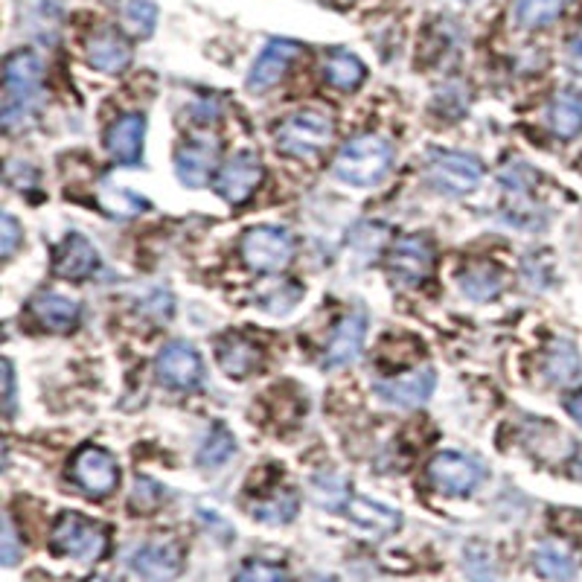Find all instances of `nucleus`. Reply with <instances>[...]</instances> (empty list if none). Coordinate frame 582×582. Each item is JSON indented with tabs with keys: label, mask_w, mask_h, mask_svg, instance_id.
<instances>
[{
	"label": "nucleus",
	"mask_w": 582,
	"mask_h": 582,
	"mask_svg": "<svg viewBox=\"0 0 582 582\" xmlns=\"http://www.w3.org/2000/svg\"><path fill=\"white\" fill-rule=\"evenodd\" d=\"M41 103V62L30 50H18L7 59V88H3V128L12 131L30 120Z\"/></svg>",
	"instance_id": "f257e3e1"
},
{
	"label": "nucleus",
	"mask_w": 582,
	"mask_h": 582,
	"mask_svg": "<svg viewBox=\"0 0 582 582\" xmlns=\"http://www.w3.org/2000/svg\"><path fill=\"white\" fill-rule=\"evenodd\" d=\"M393 163V146L379 135H361L343 146L336 158V176L352 187H370L382 181Z\"/></svg>",
	"instance_id": "f03ea898"
},
{
	"label": "nucleus",
	"mask_w": 582,
	"mask_h": 582,
	"mask_svg": "<svg viewBox=\"0 0 582 582\" xmlns=\"http://www.w3.org/2000/svg\"><path fill=\"white\" fill-rule=\"evenodd\" d=\"M336 137V120L324 108H304L279 123L277 146L292 158H318Z\"/></svg>",
	"instance_id": "7ed1b4c3"
},
{
	"label": "nucleus",
	"mask_w": 582,
	"mask_h": 582,
	"mask_svg": "<svg viewBox=\"0 0 582 582\" xmlns=\"http://www.w3.org/2000/svg\"><path fill=\"white\" fill-rule=\"evenodd\" d=\"M50 544H53V551L64 553V557L96 562V559H103L105 548H108V536L96 521L85 519L80 512H64L50 533Z\"/></svg>",
	"instance_id": "20e7f679"
},
{
	"label": "nucleus",
	"mask_w": 582,
	"mask_h": 582,
	"mask_svg": "<svg viewBox=\"0 0 582 582\" xmlns=\"http://www.w3.org/2000/svg\"><path fill=\"white\" fill-rule=\"evenodd\" d=\"M295 256V242L283 227H254L242 236V260L260 274L283 272Z\"/></svg>",
	"instance_id": "39448f33"
},
{
	"label": "nucleus",
	"mask_w": 582,
	"mask_h": 582,
	"mask_svg": "<svg viewBox=\"0 0 582 582\" xmlns=\"http://www.w3.org/2000/svg\"><path fill=\"white\" fill-rule=\"evenodd\" d=\"M71 478L91 498H105V495H112L117 489L120 466H117V461L105 448L85 446L73 455Z\"/></svg>",
	"instance_id": "423d86ee"
},
{
	"label": "nucleus",
	"mask_w": 582,
	"mask_h": 582,
	"mask_svg": "<svg viewBox=\"0 0 582 582\" xmlns=\"http://www.w3.org/2000/svg\"><path fill=\"white\" fill-rule=\"evenodd\" d=\"M484 167L478 158L463 152H437L428 163L431 184L448 195H466L480 184Z\"/></svg>",
	"instance_id": "0eeeda50"
},
{
	"label": "nucleus",
	"mask_w": 582,
	"mask_h": 582,
	"mask_svg": "<svg viewBox=\"0 0 582 582\" xmlns=\"http://www.w3.org/2000/svg\"><path fill=\"white\" fill-rule=\"evenodd\" d=\"M304 53V47L297 41L288 39H274L268 47L256 56L254 67L247 73V91L251 94H265L272 91L283 76L288 73V67L295 64V59Z\"/></svg>",
	"instance_id": "6e6552de"
},
{
	"label": "nucleus",
	"mask_w": 582,
	"mask_h": 582,
	"mask_svg": "<svg viewBox=\"0 0 582 582\" xmlns=\"http://www.w3.org/2000/svg\"><path fill=\"white\" fill-rule=\"evenodd\" d=\"M428 480L446 495H469L480 484V466L457 452H440L428 463Z\"/></svg>",
	"instance_id": "1a4fd4ad"
},
{
	"label": "nucleus",
	"mask_w": 582,
	"mask_h": 582,
	"mask_svg": "<svg viewBox=\"0 0 582 582\" xmlns=\"http://www.w3.org/2000/svg\"><path fill=\"white\" fill-rule=\"evenodd\" d=\"M434 268V247L423 236H402L391 247V272L405 286H420Z\"/></svg>",
	"instance_id": "9d476101"
},
{
	"label": "nucleus",
	"mask_w": 582,
	"mask_h": 582,
	"mask_svg": "<svg viewBox=\"0 0 582 582\" xmlns=\"http://www.w3.org/2000/svg\"><path fill=\"white\" fill-rule=\"evenodd\" d=\"M201 356L195 352V347L184 341L167 343L158 356V379L176 391H190L201 382Z\"/></svg>",
	"instance_id": "9b49d317"
},
{
	"label": "nucleus",
	"mask_w": 582,
	"mask_h": 582,
	"mask_svg": "<svg viewBox=\"0 0 582 582\" xmlns=\"http://www.w3.org/2000/svg\"><path fill=\"white\" fill-rule=\"evenodd\" d=\"M263 181V163L251 152H242L231 158L215 176V192L222 195L227 204H242L254 195V190Z\"/></svg>",
	"instance_id": "f8f14e48"
},
{
	"label": "nucleus",
	"mask_w": 582,
	"mask_h": 582,
	"mask_svg": "<svg viewBox=\"0 0 582 582\" xmlns=\"http://www.w3.org/2000/svg\"><path fill=\"white\" fill-rule=\"evenodd\" d=\"M434 382L437 375L431 368L411 370L405 375H393V379H382L375 382V393L382 402L396 408H420L428 402V396L434 393Z\"/></svg>",
	"instance_id": "ddd939ff"
},
{
	"label": "nucleus",
	"mask_w": 582,
	"mask_h": 582,
	"mask_svg": "<svg viewBox=\"0 0 582 582\" xmlns=\"http://www.w3.org/2000/svg\"><path fill=\"white\" fill-rule=\"evenodd\" d=\"M128 565L135 568V574L144 576L146 582H172L181 574L184 557L176 542H149L131 553Z\"/></svg>",
	"instance_id": "4468645a"
},
{
	"label": "nucleus",
	"mask_w": 582,
	"mask_h": 582,
	"mask_svg": "<svg viewBox=\"0 0 582 582\" xmlns=\"http://www.w3.org/2000/svg\"><path fill=\"white\" fill-rule=\"evenodd\" d=\"M364 336H368V320L364 315H347L336 327L327 347V368H343L350 361L359 359L361 347H364Z\"/></svg>",
	"instance_id": "2eb2a0df"
},
{
	"label": "nucleus",
	"mask_w": 582,
	"mask_h": 582,
	"mask_svg": "<svg viewBox=\"0 0 582 582\" xmlns=\"http://www.w3.org/2000/svg\"><path fill=\"white\" fill-rule=\"evenodd\" d=\"M219 144L215 140H192V144L181 146V152L176 158V172L181 178V184L187 187H201L208 184L210 172L215 167V158H219Z\"/></svg>",
	"instance_id": "dca6fc26"
},
{
	"label": "nucleus",
	"mask_w": 582,
	"mask_h": 582,
	"mask_svg": "<svg viewBox=\"0 0 582 582\" xmlns=\"http://www.w3.org/2000/svg\"><path fill=\"white\" fill-rule=\"evenodd\" d=\"M96 265H99L96 247L91 245L82 233H71V236L62 242V247L56 251L53 272L64 279H82L88 277V274H94Z\"/></svg>",
	"instance_id": "f3484780"
},
{
	"label": "nucleus",
	"mask_w": 582,
	"mask_h": 582,
	"mask_svg": "<svg viewBox=\"0 0 582 582\" xmlns=\"http://www.w3.org/2000/svg\"><path fill=\"white\" fill-rule=\"evenodd\" d=\"M215 359H219V368L224 370L233 379H245L254 370H260L263 364V350L260 343L251 341L245 336H224L219 341V350H215Z\"/></svg>",
	"instance_id": "a211bd4d"
},
{
	"label": "nucleus",
	"mask_w": 582,
	"mask_h": 582,
	"mask_svg": "<svg viewBox=\"0 0 582 582\" xmlns=\"http://www.w3.org/2000/svg\"><path fill=\"white\" fill-rule=\"evenodd\" d=\"M144 135H146V120L140 114H126L120 120L108 128L105 146L117 163H137L140 152H144Z\"/></svg>",
	"instance_id": "6ab92c4d"
},
{
	"label": "nucleus",
	"mask_w": 582,
	"mask_h": 582,
	"mask_svg": "<svg viewBox=\"0 0 582 582\" xmlns=\"http://www.w3.org/2000/svg\"><path fill=\"white\" fill-rule=\"evenodd\" d=\"M88 62L94 64L96 71L117 76V73H123L131 64V44L123 39L120 32H99V35H94L88 41Z\"/></svg>",
	"instance_id": "aec40b11"
},
{
	"label": "nucleus",
	"mask_w": 582,
	"mask_h": 582,
	"mask_svg": "<svg viewBox=\"0 0 582 582\" xmlns=\"http://www.w3.org/2000/svg\"><path fill=\"white\" fill-rule=\"evenodd\" d=\"M347 516L373 536H391L396 533L399 525H402V516H399L396 510H391V507H384V504L379 501H370V498H361V495L350 498Z\"/></svg>",
	"instance_id": "412c9836"
},
{
	"label": "nucleus",
	"mask_w": 582,
	"mask_h": 582,
	"mask_svg": "<svg viewBox=\"0 0 582 582\" xmlns=\"http://www.w3.org/2000/svg\"><path fill=\"white\" fill-rule=\"evenodd\" d=\"M32 315L53 332H71L80 324V304L62 295H39L32 300Z\"/></svg>",
	"instance_id": "4be33fe9"
},
{
	"label": "nucleus",
	"mask_w": 582,
	"mask_h": 582,
	"mask_svg": "<svg viewBox=\"0 0 582 582\" xmlns=\"http://www.w3.org/2000/svg\"><path fill=\"white\" fill-rule=\"evenodd\" d=\"M536 571L551 582H568L576 574V559L562 548V544L544 542L539 544V551L533 557Z\"/></svg>",
	"instance_id": "5701e85b"
},
{
	"label": "nucleus",
	"mask_w": 582,
	"mask_h": 582,
	"mask_svg": "<svg viewBox=\"0 0 582 582\" xmlns=\"http://www.w3.org/2000/svg\"><path fill=\"white\" fill-rule=\"evenodd\" d=\"M324 73H327L329 85H336L338 91H356L364 82V64L352 53H343V50H338V53L327 59Z\"/></svg>",
	"instance_id": "b1692460"
},
{
	"label": "nucleus",
	"mask_w": 582,
	"mask_h": 582,
	"mask_svg": "<svg viewBox=\"0 0 582 582\" xmlns=\"http://www.w3.org/2000/svg\"><path fill=\"white\" fill-rule=\"evenodd\" d=\"M120 21L128 35L135 39H149L158 24V7L152 0H123Z\"/></svg>",
	"instance_id": "393cba45"
},
{
	"label": "nucleus",
	"mask_w": 582,
	"mask_h": 582,
	"mask_svg": "<svg viewBox=\"0 0 582 582\" xmlns=\"http://www.w3.org/2000/svg\"><path fill=\"white\" fill-rule=\"evenodd\" d=\"M551 128L559 137H574L582 128V99L576 94H562L551 105Z\"/></svg>",
	"instance_id": "a878e982"
},
{
	"label": "nucleus",
	"mask_w": 582,
	"mask_h": 582,
	"mask_svg": "<svg viewBox=\"0 0 582 582\" xmlns=\"http://www.w3.org/2000/svg\"><path fill=\"white\" fill-rule=\"evenodd\" d=\"M463 295H469L472 300H493L501 292V274L495 265H475L461 277Z\"/></svg>",
	"instance_id": "bb28decb"
},
{
	"label": "nucleus",
	"mask_w": 582,
	"mask_h": 582,
	"mask_svg": "<svg viewBox=\"0 0 582 582\" xmlns=\"http://www.w3.org/2000/svg\"><path fill=\"white\" fill-rule=\"evenodd\" d=\"M233 452H236V440L224 425H215L208 434V440L201 443L199 448V463L204 469H219L224 463L231 461Z\"/></svg>",
	"instance_id": "cd10ccee"
},
{
	"label": "nucleus",
	"mask_w": 582,
	"mask_h": 582,
	"mask_svg": "<svg viewBox=\"0 0 582 582\" xmlns=\"http://www.w3.org/2000/svg\"><path fill=\"white\" fill-rule=\"evenodd\" d=\"M99 201H103L105 210H112L114 215H123V219H131V215L146 213V208H149V201H146L140 192L128 190V187H114V184L103 187Z\"/></svg>",
	"instance_id": "c85d7f7f"
},
{
	"label": "nucleus",
	"mask_w": 582,
	"mask_h": 582,
	"mask_svg": "<svg viewBox=\"0 0 582 582\" xmlns=\"http://www.w3.org/2000/svg\"><path fill=\"white\" fill-rule=\"evenodd\" d=\"M568 0H519L516 3V15L525 27L536 30V27H544L557 21L562 15V9H565Z\"/></svg>",
	"instance_id": "c756f323"
},
{
	"label": "nucleus",
	"mask_w": 582,
	"mask_h": 582,
	"mask_svg": "<svg viewBox=\"0 0 582 582\" xmlns=\"http://www.w3.org/2000/svg\"><path fill=\"white\" fill-rule=\"evenodd\" d=\"M254 516L265 525H286L297 516V495L295 493H277L272 498H265L254 507Z\"/></svg>",
	"instance_id": "7c9ffc66"
},
{
	"label": "nucleus",
	"mask_w": 582,
	"mask_h": 582,
	"mask_svg": "<svg viewBox=\"0 0 582 582\" xmlns=\"http://www.w3.org/2000/svg\"><path fill=\"white\" fill-rule=\"evenodd\" d=\"M311 493H315V501H318L320 507H327V510H341L343 504H350L347 480L338 478V475H320V478L315 480Z\"/></svg>",
	"instance_id": "2f4dec72"
},
{
	"label": "nucleus",
	"mask_w": 582,
	"mask_h": 582,
	"mask_svg": "<svg viewBox=\"0 0 582 582\" xmlns=\"http://www.w3.org/2000/svg\"><path fill=\"white\" fill-rule=\"evenodd\" d=\"M565 356V343H557L553 347V356L548 359V373H551L553 382L565 384L571 382V379H576V373H580V359H576V352L571 350L568 352V359H562Z\"/></svg>",
	"instance_id": "473e14b6"
},
{
	"label": "nucleus",
	"mask_w": 582,
	"mask_h": 582,
	"mask_svg": "<svg viewBox=\"0 0 582 582\" xmlns=\"http://www.w3.org/2000/svg\"><path fill=\"white\" fill-rule=\"evenodd\" d=\"M233 582H288L286 568L272 565V562H247Z\"/></svg>",
	"instance_id": "72a5a7b5"
},
{
	"label": "nucleus",
	"mask_w": 582,
	"mask_h": 582,
	"mask_svg": "<svg viewBox=\"0 0 582 582\" xmlns=\"http://www.w3.org/2000/svg\"><path fill=\"white\" fill-rule=\"evenodd\" d=\"M18 242H21V227L12 215L3 213V219H0V254H3V260L15 254Z\"/></svg>",
	"instance_id": "f704fd0d"
},
{
	"label": "nucleus",
	"mask_w": 582,
	"mask_h": 582,
	"mask_svg": "<svg viewBox=\"0 0 582 582\" xmlns=\"http://www.w3.org/2000/svg\"><path fill=\"white\" fill-rule=\"evenodd\" d=\"M160 487L158 484H152V480H137L135 487V495H131V504H135L137 510H155L160 501Z\"/></svg>",
	"instance_id": "c9c22d12"
},
{
	"label": "nucleus",
	"mask_w": 582,
	"mask_h": 582,
	"mask_svg": "<svg viewBox=\"0 0 582 582\" xmlns=\"http://www.w3.org/2000/svg\"><path fill=\"white\" fill-rule=\"evenodd\" d=\"M18 557H21V544H18L15 527L9 521V516L3 519V565H15Z\"/></svg>",
	"instance_id": "e433bc0d"
},
{
	"label": "nucleus",
	"mask_w": 582,
	"mask_h": 582,
	"mask_svg": "<svg viewBox=\"0 0 582 582\" xmlns=\"http://www.w3.org/2000/svg\"><path fill=\"white\" fill-rule=\"evenodd\" d=\"M568 64H571V71L582 76V30L576 32L574 41H571V47H568Z\"/></svg>",
	"instance_id": "4c0bfd02"
},
{
	"label": "nucleus",
	"mask_w": 582,
	"mask_h": 582,
	"mask_svg": "<svg viewBox=\"0 0 582 582\" xmlns=\"http://www.w3.org/2000/svg\"><path fill=\"white\" fill-rule=\"evenodd\" d=\"M565 408H568V414H571V420L582 425V391L574 393V396H568Z\"/></svg>",
	"instance_id": "58836bf2"
},
{
	"label": "nucleus",
	"mask_w": 582,
	"mask_h": 582,
	"mask_svg": "<svg viewBox=\"0 0 582 582\" xmlns=\"http://www.w3.org/2000/svg\"><path fill=\"white\" fill-rule=\"evenodd\" d=\"M3 396H7V408H12V391H15V388H12V364H9V361H3Z\"/></svg>",
	"instance_id": "ea45409f"
},
{
	"label": "nucleus",
	"mask_w": 582,
	"mask_h": 582,
	"mask_svg": "<svg viewBox=\"0 0 582 582\" xmlns=\"http://www.w3.org/2000/svg\"><path fill=\"white\" fill-rule=\"evenodd\" d=\"M574 475H576V478L582 480V448H580V452H576V461H574Z\"/></svg>",
	"instance_id": "a19ab883"
},
{
	"label": "nucleus",
	"mask_w": 582,
	"mask_h": 582,
	"mask_svg": "<svg viewBox=\"0 0 582 582\" xmlns=\"http://www.w3.org/2000/svg\"><path fill=\"white\" fill-rule=\"evenodd\" d=\"M309 582H336V580H332V576H311Z\"/></svg>",
	"instance_id": "79ce46f5"
}]
</instances>
